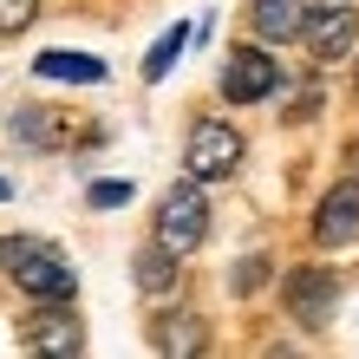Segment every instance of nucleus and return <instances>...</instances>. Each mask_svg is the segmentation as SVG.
<instances>
[{"label":"nucleus","mask_w":359,"mask_h":359,"mask_svg":"<svg viewBox=\"0 0 359 359\" xmlns=\"http://www.w3.org/2000/svg\"><path fill=\"white\" fill-rule=\"evenodd\" d=\"M0 274L27 294V301H72L79 268L66 262V248L46 236H0Z\"/></svg>","instance_id":"1"},{"label":"nucleus","mask_w":359,"mask_h":359,"mask_svg":"<svg viewBox=\"0 0 359 359\" xmlns=\"http://www.w3.org/2000/svg\"><path fill=\"white\" fill-rule=\"evenodd\" d=\"M209 183L196 177H183L163 189V203H157V216H151V236L170 248V255H196V248L209 242V196H203Z\"/></svg>","instance_id":"2"},{"label":"nucleus","mask_w":359,"mask_h":359,"mask_svg":"<svg viewBox=\"0 0 359 359\" xmlns=\"http://www.w3.org/2000/svg\"><path fill=\"white\" fill-rule=\"evenodd\" d=\"M242 131L229 118H196L189 124V137H183V177H196V183H229L242 170Z\"/></svg>","instance_id":"3"},{"label":"nucleus","mask_w":359,"mask_h":359,"mask_svg":"<svg viewBox=\"0 0 359 359\" xmlns=\"http://www.w3.org/2000/svg\"><path fill=\"white\" fill-rule=\"evenodd\" d=\"M281 301H287V320L301 333H327L333 307H340V274L320 268V262H301L281 274Z\"/></svg>","instance_id":"4"},{"label":"nucleus","mask_w":359,"mask_h":359,"mask_svg":"<svg viewBox=\"0 0 359 359\" xmlns=\"http://www.w3.org/2000/svg\"><path fill=\"white\" fill-rule=\"evenodd\" d=\"M301 46L313 66H340V59L359 53V7L353 0H313L307 7V27H301Z\"/></svg>","instance_id":"5"},{"label":"nucleus","mask_w":359,"mask_h":359,"mask_svg":"<svg viewBox=\"0 0 359 359\" xmlns=\"http://www.w3.org/2000/svg\"><path fill=\"white\" fill-rule=\"evenodd\" d=\"M281 86H287L281 59H274V53H262V46H229L222 72H216L222 104H262V98H274Z\"/></svg>","instance_id":"6"},{"label":"nucleus","mask_w":359,"mask_h":359,"mask_svg":"<svg viewBox=\"0 0 359 359\" xmlns=\"http://www.w3.org/2000/svg\"><path fill=\"white\" fill-rule=\"evenodd\" d=\"M20 340H27L33 353L72 359V353H86V320L72 313V301H33L27 327H20Z\"/></svg>","instance_id":"7"},{"label":"nucleus","mask_w":359,"mask_h":359,"mask_svg":"<svg viewBox=\"0 0 359 359\" xmlns=\"http://www.w3.org/2000/svg\"><path fill=\"white\" fill-rule=\"evenodd\" d=\"M313 242L320 248H353L359 242V170L340 177L320 196V209H313Z\"/></svg>","instance_id":"8"},{"label":"nucleus","mask_w":359,"mask_h":359,"mask_svg":"<svg viewBox=\"0 0 359 359\" xmlns=\"http://www.w3.org/2000/svg\"><path fill=\"white\" fill-rule=\"evenodd\" d=\"M151 346L170 353V359H196L209 346V327L189 307H163V313H151Z\"/></svg>","instance_id":"9"},{"label":"nucleus","mask_w":359,"mask_h":359,"mask_svg":"<svg viewBox=\"0 0 359 359\" xmlns=\"http://www.w3.org/2000/svg\"><path fill=\"white\" fill-rule=\"evenodd\" d=\"M307 7L313 0H248V27H255L262 46H287V39H301Z\"/></svg>","instance_id":"10"},{"label":"nucleus","mask_w":359,"mask_h":359,"mask_svg":"<svg viewBox=\"0 0 359 359\" xmlns=\"http://www.w3.org/2000/svg\"><path fill=\"white\" fill-rule=\"evenodd\" d=\"M131 281H137V294H151V301H163V294H177L183 287V255H170L157 236L131 255Z\"/></svg>","instance_id":"11"},{"label":"nucleus","mask_w":359,"mask_h":359,"mask_svg":"<svg viewBox=\"0 0 359 359\" xmlns=\"http://www.w3.org/2000/svg\"><path fill=\"white\" fill-rule=\"evenodd\" d=\"M33 72H39V79H66V86H104V59H92V53H66V46L39 53Z\"/></svg>","instance_id":"12"},{"label":"nucleus","mask_w":359,"mask_h":359,"mask_svg":"<svg viewBox=\"0 0 359 359\" xmlns=\"http://www.w3.org/2000/svg\"><path fill=\"white\" fill-rule=\"evenodd\" d=\"M7 131H13L20 144H33V151H59V137H66V131H59V118L39 111V104H20V111L7 118Z\"/></svg>","instance_id":"13"},{"label":"nucleus","mask_w":359,"mask_h":359,"mask_svg":"<svg viewBox=\"0 0 359 359\" xmlns=\"http://www.w3.org/2000/svg\"><path fill=\"white\" fill-rule=\"evenodd\" d=\"M189 39H196V27H183V20H177V27H163V33H157L151 59H144V79H151V86H157V79H163V72H170L177 59H183V46H189Z\"/></svg>","instance_id":"14"},{"label":"nucleus","mask_w":359,"mask_h":359,"mask_svg":"<svg viewBox=\"0 0 359 359\" xmlns=\"http://www.w3.org/2000/svg\"><path fill=\"white\" fill-rule=\"evenodd\" d=\"M268 274H274L268 255H242L236 268H229V287H236V294H262V287H268Z\"/></svg>","instance_id":"15"},{"label":"nucleus","mask_w":359,"mask_h":359,"mask_svg":"<svg viewBox=\"0 0 359 359\" xmlns=\"http://www.w3.org/2000/svg\"><path fill=\"white\" fill-rule=\"evenodd\" d=\"M33 20H39V0H0V39L27 33Z\"/></svg>","instance_id":"16"},{"label":"nucleus","mask_w":359,"mask_h":359,"mask_svg":"<svg viewBox=\"0 0 359 359\" xmlns=\"http://www.w3.org/2000/svg\"><path fill=\"white\" fill-rule=\"evenodd\" d=\"M320 104H327V92L307 79V86L294 92V104H287V124H313V118H320Z\"/></svg>","instance_id":"17"},{"label":"nucleus","mask_w":359,"mask_h":359,"mask_svg":"<svg viewBox=\"0 0 359 359\" xmlns=\"http://www.w3.org/2000/svg\"><path fill=\"white\" fill-rule=\"evenodd\" d=\"M86 203L92 209H118V203H131V183H124V177H104V183L86 189Z\"/></svg>","instance_id":"18"},{"label":"nucleus","mask_w":359,"mask_h":359,"mask_svg":"<svg viewBox=\"0 0 359 359\" xmlns=\"http://www.w3.org/2000/svg\"><path fill=\"white\" fill-rule=\"evenodd\" d=\"M7 196H13V183H7V177H0V203H7Z\"/></svg>","instance_id":"19"},{"label":"nucleus","mask_w":359,"mask_h":359,"mask_svg":"<svg viewBox=\"0 0 359 359\" xmlns=\"http://www.w3.org/2000/svg\"><path fill=\"white\" fill-rule=\"evenodd\" d=\"M353 92H359V53H353Z\"/></svg>","instance_id":"20"}]
</instances>
